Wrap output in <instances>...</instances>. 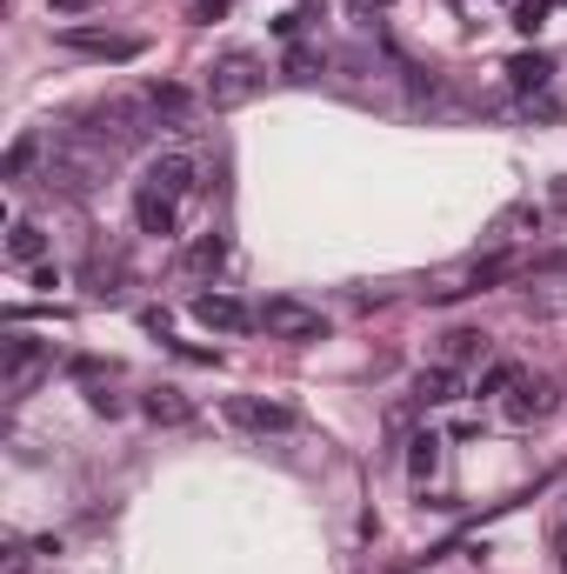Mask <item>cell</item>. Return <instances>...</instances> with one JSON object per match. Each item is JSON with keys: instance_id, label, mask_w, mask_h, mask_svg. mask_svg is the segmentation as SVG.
<instances>
[{"instance_id": "19", "label": "cell", "mask_w": 567, "mask_h": 574, "mask_svg": "<svg viewBox=\"0 0 567 574\" xmlns=\"http://www.w3.org/2000/svg\"><path fill=\"white\" fill-rule=\"evenodd\" d=\"M521 381V361H495V368H480V394H508Z\"/></svg>"}, {"instance_id": "12", "label": "cell", "mask_w": 567, "mask_h": 574, "mask_svg": "<svg viewBox=\"0 0 567 574\" xmlns=\"http://www.w3.org/2000/svg\"><path fill=\"white\" fill-rule=\"evenodd\" d=\"M480 354H488V335H480V327H447V335H441V361L447 368L480 361Z\"/></svg>"}, {"instance_id": "24", "label": "cell", "mask_w": 567, "mask_h": 574, "mask_svg": "<svg viewBox=\"0 0 567 574\" xmlns=\"http://www.w3.org/2000/svg\"><path fill=\"white\" fill-rule=\"evenodd\" d=\"M554 207H560V214H567V175H560V188H554Z\"/></svg>"}, {"instance_id": "21", "label": "cell", "mask_w": 567, "mask_h": 574, "mask_svg": "<svg viewBox=\"0 0 567 574\" xmlns=\"http://www.w3.org/2000/svg\"><path fill=\"white\" fill-rule=\"evenodd\" d=\"M0 554H8V561H0V574H27V561H34V548H27V541H8Z\"/></svg>"}, {"instance_id": "3", "label": "cell", "mask_w": 567, "mask_h": 574, "mask_svg": "<svg viewBox=\"0 0 567 574\" xmlns=\"http://www.w3.org/2000/svg\"><path fill=\"white\" fill-rule=\"evenodd\" d=\"M54 368V348L47 341H34V335H14L8 341V354H0V387H8V401H21L41 374Z\"/></svg>"}, {"instance_id": "13", "label": "cell", "mask_w": 567, "mask_h": 574, "mask_svg": "<svg viewBox=\"0 0 567 574\" xmlns=\"http://www.w3.org/2000/svg\"><path fill=\"white\" fill-rule=\"evenodd\" d=\"M547 74H554L547 54H514V60H508V80H514L521 94H541V88H547Z\"/></svg>"}, {"instance_id": "1", "label": "cell", "mask_w": 567, "mask_h": 574, "mask_svg": "<svg viewBox=\"0 0 567 574\" xmlns=\"http://www.w3.org/2000/svg\"><path fill=\"white\" fill-rule=\"evenodd\" d=\"M261 80H268V67L248 54V47H234V54H220L214 67H207V108H248L254 94H261Z\"/></svg>"}, {"instance_id": "6", "label": "cell", "mask_w": 567, "mask_h": 574, "mask_svg": "<svg viewBox=\"0 0 567 574\" xmlns=\"http://www.w3.org/2000/svg\"><path fill=\"white\" fill-rule=\"evenodd\" d=\"M67 54H88V60H140V34H107V27H60Z\"/></svg>"}, {"instance_id": "17", "label": "cell", "mask_w": 567, "mask_h": 574, "mask_svg": "<svg viewBox=\"0 0 567 574\" xmlns=\"http://www.w3.org/2000/svg\"><path fill=\"white\" fill-rule=\"evenodd\" d=\"M140 407H147V421H188V415H194V407H188V401H181L174 387H154V394H147Z\"/></svg>"}, {"instance_id": "10", "label": "cell", "mask_w": 567, "mask_h": 574, "mask_svg": "<svg viewBox=\"0 0 567 574\" xmlns=\"http://www.w3.org/2000/svg\"><path fill=\"white\" fill-rule=\"evenodd\" d=\"M41 255H47L41 221H14V227H8V261H14V268H41Z\"/></svg>"}, {"instance_id": "16", "label": "cell", "mask_w": 567, "mask_h": 574, "mask_svg": "<svg viewBox=\"0 0 567 574\" xmlns=\"http://www.w3.org/2000/svg\"><path fill=\"white\" fill-rule=\"evenodd\" d=\"M147 108L160 114V121H188V88H174V80H160V88H147Z\"/></svg>"}, {"instance_id": "2", "label": "cell", "mask_w": 567, "mask_h": 574, "mask_svg": "<svg viewBox=\"0 0 567 574\" xmlns=\"http://www.w3.org/2000/svg\"><path fill=\"white\" fill-rule=\"evenodd\" d=\"M254 314H261V327H268L274 341H320V335H328V314L307 307V301H294V294H274V301H261Z\"/></svg>"}, {"instance_id": "11", "label": "cell", "mask_w": 567, "mask_h": 574, "mask_svg": "<svg viewBox=\"0 0 567 574\" xmlns=\"http://www.w3.org/2000/svg\"><path fill=\"white\" fill-rule=\"evenodd\" d=\"M134 221H140V234H174L181 207L160 201V194H147V188H134Z\"/></svg>"}, {"instance_id": "9", "label": "cell", "mask_w": 567, "mask_h": 574, "mask_svg": "<svg viewBox=\"0 0 567 574\" xmlns=\"http://www.w3.org/2000/svg\"><path fill=\"white\" fill-rule=\"evenodd\" d=\"M415 401H421V407H447V401H461V368L428 361V368L415 374Z\"/></svg>"}, {"instance_id": "15", "label": "cell", "mask_w": 567, "mask_h": 574, "mask_svg": "<svg viewBox=\"0 0 567 574\" xmlns=\"http://www.w3.org/2000/svg\"><path fill=\"white\" fill-rule=\"evenodd\" d=\"M441 448H447L441 435H415V441H408V474H415V481H434V474H441Z\"/></svg>"}, {"instance_id": "5", "label": "cell", "mask_w": 567, "mask_h": 574, "mask_svg": "<svg viewBox=\"0 0 567 574\" xmlns=\"http://www.w3.org/2000/svg\"><path fill=\"white\" fill-rule=\"evenodd\" d=\"M227 421L234 428H248V435H294L300 415L281 401H261V394H227Z\"/></svg>"}, {"instance_id": "4", "label": "cell", "mask_w": 567, "mask_h": 574, "mask_svg": "<svg viewBox=\"0 0 567 574\" xmlns=\"http://www.w3.org/2000/svg\"><path fill=\"white\" fill-rule=\"evenodd\" d=\"M194 181H201V160H194V154H154V160H147V175H140L147 194L174 201V207L194 194Z\"/></svg>"}, {"instance_id": "7", "label": "cell", "mask_w": 567, "mask_h": 574, "mask_svg": "<svg viewBox=\"0 0 567 574\" xmlns=\"http://www.w3.org/2000/svg\"><path fill=\"white\" fill-rule=\"evenodd\" d=\"M194 320L207 335H248V327H261V314L248 301H234V294H194Z\"/></svg>"}, {"instance_id": "22", "label": "cell", "mask_w": 567, "mask_h": 574, "mask_svg": "<svg viewBox=\"0 0 567 574\" xmlns=\"http://www.w3.org/2000/svg\"><path fill=\"white\" fill-rule=\"evenodd\" d=\"M227 8H234V0H194V14H201V21H214V14H227Z\"/></svg>"}, {"instance_id": "23", "label": "cell", "mask_w": 567, "mask_h": 574, "mask_svg": "<svg viewBox=\"0 0 567 574\" xmlns=\"http://www.w3.org/2000/svg\"><path fill=\"white\" fill-rule=\"evenodd\" d=\"M73 8H88V0H54V14H73Z\"/></svg>"}, {"instance_id": "25", "label": "cell", "mask_w": 567, "mask_h": 574, "mask_svg": "<svg viewBox=\"0 0 567 574\" xmlns=\"http://www.w3.org/2000/svg\"><path fill=\"white\" fill-rule=\"evenodd\" d=\"M560 567H567V534H560Z\"/></svg>"}, {"instance_id": "14", "label": "cell", "mask_w": 567, "mask_h": 574, "mask_svg": "<svg viewBox=\"0 0 567 574\" xmlns=\"http://www.w3.org/2000/svg\"><path fill=\"white\" fill-rule=\"evenodd\" d=\"M181 268H188V274H220V268H227V240H220V234H201L194 248L181 255Z\"/></svg>"}, {"instance_id": "8", "label": "cell", "mask_w": 567, "mask_h": 574, "mask_svg": "<svg viewBox=\"0 0 567 574\" xmlns=\"http://www.w3.org/2000/svg\"><path fill=\"white\" fill-rule=\"evenodd\" d=\"M501 407H508V421H514V428H528V421H547L554 407H560V387H554V381H528V374H521V381L501 394Z\"/></svg>"}, {"instance_id": "18", "label": "cell", "mask_w": 567, "mask_h": 574, "mask_svg": "<svg viewBox=\"0 0 567 574\" xmlns=\"http://www.w3.org/2000/svg\"><path fill=\"white\" fill-rule=\"evenodd\" d=\"M34 154H41V134H21V140L8 147V160H0V181H21V175L34 168Z\"/></svg>"}, {"instance_id": "20", "label": "cell", "mask_w": 567, "mask_h": 574, "mask_svg": "<svg viewBox=\"0 0 567 574\" xmlns=\"http://www.w3.org/2000/svg\"><path fill=\"white\" fill-rule=\"evenodd\" d=\"M514 27L521 34H541L547 27V0H514Z\"/></svg>"}]
</instances>
